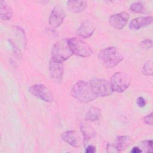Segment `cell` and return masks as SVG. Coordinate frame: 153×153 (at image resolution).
<instances>
[{
    "mask_svg": "<svg viewBox=\"0 0 153 153\" xmlns=\"http://www.w3.org/2000/svg\"><path fill=\"white\" fill-rule=\"evenodd\" d=\"M72 96L79 102L88 103L93 101L96 97L90 82L78 81L71 88Z\"/></svg>",
    "mask_w": 153,
    "mask_h": 153,
    "instance_id": "cell-1",
    "label": "cell"
},
{
    "mask_svg": "<svg viewBox=\"0 0 153 153\" xmlns=\"http://www.w3.org/2000/svg\"><path fill=\"white\" fill-rule=\"evenodd\" d=\"M98 57L102 65L108 68L116 66L123 59L120 50L114 47H108L100 51Z\"/></svg>",
    "mask_w": 153,
    "mask_h": 153,
    "instance_id": "cell-2",
    "label": "cell"
},
{
    "mask_svg": "<svg viewBox=\"0 0 153 153\" xmlns=\"http://www.w3.org/2000/svg\"><path fill=\"white\" fill-rule=\"evenodd\" d=\"M72 54L68 39L58 41L54 44L51 50V59L62 62L68 59Z\"/></svg>",
    "mask_w": 153,
    "mask_h": 153,
    "instance_id": "cell-3",
    "label": "cell"
},
{
    "mask_svg": "<svg viewBox=\"0 0 153 153\" xmlns=\"http://www.w3.org/2000/svg\"><path fill=\"white\" fill-rule=\"evenodd\" d=\"M110 82L114 91L121 93L129 87L131 84V78L127 74L118 72L112 75Z\"/></svg>",
    "mask_w": 153,
    "mask_h": 153,
    "instance_id": "cell-4",
    "label": "cell"
},
{
    "mask_svg": "<svg viewBox=\"0 0 153 153\" xmlns=\"http://www.w3.org/2000/svg\"><path fill=\"white\" fill-rule=\"evenodd\" d=\"M68 42L72 53L76 56L87 57L93 53L91 47L79 38L75 37L70 38L68 39Z\"/></svg>",
    "mask_w": 153,
    "mask_h": 153,
    "instance_id": "cell-5",
    "label": "cell"
},
{
    "mask_svg": "<svg viewBox=\"0 0 153 153\" xmlns=\"http://www.w3.org/2000/svg\"><path fill=\"white\" fill-rule=\"evenodd\" d=\"M90 83L97 97L109 96L114 92L111 82L106 79L95 78L90 81Z\"/></svg>",
    "mask_w": 153,
    "mask_h": 153,
    "instance_id": "cell-6",
    "label": "cell"
},
{
    "mask_svg": "<svg viewBox=\"0 0 153 153\" xmlns=\"http://www.w3.org/2000/svg\"><path fill=\"white\" fill-rule=\"evenodd\" d=\"M29 92L46 102L49 103L53 100V95L51 90L44 84H36L32 85L29 88Z\"/></svg>",
    "mask_w": 153,
    "mask_h": 153,
    "instance_id": "cell-7",
    "label": "cell"
},
{
    "mask_svg": "<svg viewBox=\"0 0 153 153\" xmlns=\"http://www.w3.org/2000/svg\"><path fill=\"white\" fill-rule=\"evenodd\" d=\"M49 73L52 80L55 82L60 81L63 76V62L51 59L49 63Z\"/></svg>",
    "mask_w": 153,
    "mask_h": 153,
    "instance_id": "cell-8",
    "label": "cell"
},
{
    "mask_svg": "<svg viewBox=\"0 0 153 153\" xmlns=\"http://www.w3.org/2000/svg\"><path fill=\"white\" fill-rule=\"evenodd\" d=\"M129 14L126 11H123L111 16L109 19V24L117 29H122L128 23Z\"/></svg>",
    "mask_w": 153,
    "mask_h": 153,
    "instance_id": "cell-9",
    "label": "cell"
},
{
    "mask_svg": "<svg viewBox=\"0 0 153 153\" xmlns=\"http://www.w3.org/2000/svg\"><path fill=\"white\" fill-rule=\"evenodd\" d=\"M65 17V13L63 9L59 6H56L51 12L49 17V23L51 26L57 27L62 24Z\"/></svg>",
    "mask_w": 153,
    "mask_h": 153,
    "instance_id": "cell-10",
    "label": "cell"
},
{
    "mask_svg": "<svg viewBox=\"0 0 153 153\" xmlns=\"http://www.w3.org/2000/svg\"><path fill=\"white\" fill-rule=\"evenodd\" d=\"M94 30L95 26L94 24L89 20H86L79 26L76 30V35L81 38H87L92 35Z\"/></svg>",
    "mask_w": 153,
    "mask_h": 153,
    "instance_id": "cell-11",
    "label": "cell"
},
{
    "mask_svg": "<svg viewBox=\"0 0 153 153\" xmlns=\"http://www.w3.org/2000/svg\"><path fill=\"white\" fill-rule=\"evenodd\" d=\"M153 20L152 16H140L133 19L129 23V28L131 30H138L149 25Z\"/></svg>",
    "mask_w": 153,
    "mask_h": 153,
    "instance_id": "cell-12",
    "label": "cell"
},
{
    "mask_svg": "<svg viewBox=\"0 0 153 153\" xmlns=\"http://www.w3.org/2000/svg\"><path fill=\"white\" fill-rule=\"evenodd\" d=\"M61 138L72 147L78 148L80 146L79 137L75 130H69L62 133Z\"/></svg>",
    "mask_w": 153,
    "mask_h": 153,
    "instance_id": "cell-13",
    "label": "cell"
},
{
    "mask_svg": "<svg viewBox=\"0 0 153 153\" xmlns=\"http://www.w3.org/2000/svg\"><path fill=\"white\" fill-rule=\"evenodd\" d=\"M87 7V2L85 1H69L68 2V9L74 13L82 12Z\"/></svg>",
    "mask_w": 153,
    "mask_h": 153,
    "instance_id": "cell-14",
    "label": "cell"
},
{
    "mask_svg": "<svg viewBox=\"0 0 153 153\" xmlns=\"http://www.w3.org/2000/svg\"><path fill=\"white\" fill-rule=\"evenodd\" d=\"M12 8L5 2L0 1V17L2 20H8L13 16Z\"/></svg>",
    "mask_w": 153,
    "mask_h": 153,
    "instance_id": "cell-15",
    "label": "cell"
},
{
    "mask_svg": "<svg viewBox=\"0 0 153 153\" xmlns=\"http://www.w3.org/2000/svg\"><path fill=\"white\" fill-rule=\"evenodd\" d=\"M131 139L128 136H120L117 137L116 143L114 145L117 151L120 152L126 149L130 145Z\"/></svg>",
    "mask_w": 153,
    "mask_h": 153,
    "instance_id": "cell-16",
    "label": "cell"
},
{
    "mask_svg": "<svg viewBox=\"0 0 153 153\" xmlns=\"http://www.w3.org/2000/svg\"><path fill=\"white\" fill-rule=\"evenodd\" d=\"M81 131L83 134L84 144L85 145V144L90 139L94 137L95 132L90 126L84 124L81 125Z\"/></svg>",
    "mask_w": 153,
    "mask_h": 153,
    "instance_id": "cell-17",
    "label": "cell"
},
{
    "mask_svg": "<svg viewBox=\"0 0 153 153\" xmlns=\"http://www.w3.org/2000/svg\"><path fill=\"white\" fill-rule=\"evenodd\" d=\"M101 115L100 109L97 107H91L85 114V119L89 121H95L99 119Z\"/></svg>",
    "mask_w": 153,
    "mask_h": 153,
    "instance_id": "cell-18",
    "label": "cell"
},
{
    "mask_svg": "<svg viewBox=\"0 0 153 153\" xmlns=\"http://www.w3.org/2000/svg\"><path fill=\"white\" fill-rule=\"evenodd\" d=\"M130 9L132 12L136 13H142L145 11V5L140 2H136L131 4Z\"/></svg>",
    "mask_w": 153,
    "mask_h": 153,
    "instance_id": "cell-19",
    "label": "cell"
},
{
    "mask_svg": "<svg viewBox=\"0 0 153 153\" xmlns=\"http://www.w3.org/2000/svg\"><path fill=\"white\" fill-rule=\"evenodd\" d=\"M152 140H147L140 142V149L145 152H152Z\"/></svg>",
    "mask_w": 153,
    "mask_h": 153,
    "instance_id": "cell-20",
    "label": "cell"
},
{
    "mask_svg": "<svg viewBox=\"0 0 153 153\" xmlns=\"http://www.w3.org/2000/svg\"><path fill=\"white\" fill-rule=\"evenodd\" d=\"M152 60H148L146 61L142 68V72L144 75L147 76H151L152 75Z\"/></svg>",
    "mask_w": 153,
    "mask_h": 153,
    "instance_id": "cell-21",
    "label": "cell"
},
{
    "mask_svg": "<svg viewBox=\"0 0 153 153\" xmlns=\"http://www.w3.org/2000/svg\"><path fill=\"white\" fill-rule=\"evenodd\" d=\"M140 46L143 49H146V50L150 49L152 47V41L150 39H146L141 42Z\"/></svg>",
    "mask_w": 153,
    "mask_h": 153,
    "instance_id": "cell-22",
    "label": "cell"
},
{
    "mask_svg": "<svg viewBox=\"0 0 153 153\" xmlns=\"http://www.w3.org/2000/svg\"><path fill=\"white\" fill-rule=\"evenodd\" d=\"M144 123L146 124L152 125L153 124V117H152V112H151L149 114L145 116L143 118Z\"/></svg>",
    "mask_w": 153,
    "mask_h": 153,
    "instance_id": "cell-23",
    "label": "cell"
},
{
    "mask_svg": "<svg viewBox=\"0 0 153 153\" xmlns=\"http://www.w3.org/2000/svg\"><path fill=\"white\" fill-rule=\"evenodd\" d=\"M9 42H10L11 47H12L13 51L14 52V53H15V54L16 56H17L18 57H21V51L18 48V47L16 46V45L13 42H12L11 40H9Z\"/></svg>",
    "mask_w": 153,
    "mask_h": 153,
    "instance_id": "cell-24",
    "label": "cell"
},
{
    "mask_svg": "<svg viewBox=\"0 0 153 153\" xmlns=\"http://www.w3.org/2000/svg\"><path fill=\"white\" fill-rule=\"evenodd\" d=\"M136 103H137V105H138V106H139L140 108H143V107L145 106V105H146V101H145V99L141 96L139 97L137 99Z\"/></svg>",
    "mask_w": 153,
    "mask_h": 153,
    "instance_id": "cell-25",
    "label": "cell"
},
{
    "mask_svg": "<svg viewBox=\"0 0 153 153\" xmlns=\"http://www.w3.org/2000/svg\"><path fill=\"white\" fill-rule=\"evenodd\" d=\"M106 149L108 152H118L115 145L112 144H108Z\"/></svg>",
    "mask_w": 153,
    "mask_h": 153,
    "instance_id": "cell-26",
    "label": "cell"
},
{
    "mask_svg": "<svg viewBox=\"0 0 153 153\" xmlns=\"http://www.w3.org/2000/svg\"><path fill=\"white\" fill-rule=\"evenodd\" d=\"M85 151L86 153H94L96 151V147L93 145H88L85 148Z\"/></svg>",
    "mask_w": 153,
    "mask_h": 153,
    "instance_id": "cell-27",
    "label": "cell"
},
{
    "mask_svg": "<svg viewBox=\"0 0 153 153\" xmlns=\"http://www.w3.org/2000/svg\"><path fill=\"white\" fill-rule=\"evenodd\" d=\"M142 150L140 149V148L137 147V146H134L132 148V149L131 150V153H139V152H142Z\"/></svg>",
    "mask_w": 153,
    "mask_h": 153,
    "instance_id": "cell-28",
    "label": "cell"
}]
</instances>
